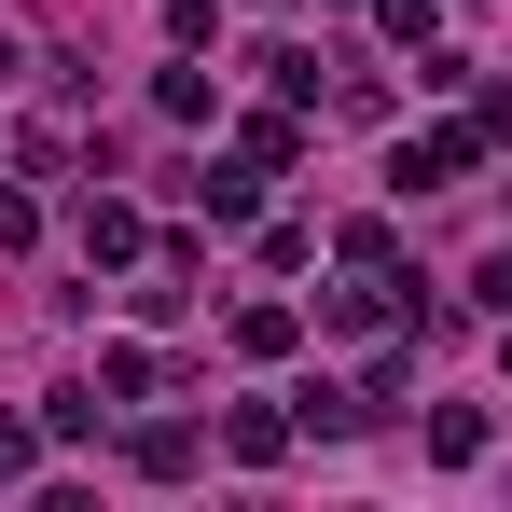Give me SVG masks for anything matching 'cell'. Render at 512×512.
<instances>
[{"label":"cell","mask_w":512,"mask_h":512,"mask_svg":"<svg viewBox=\"0 0 512 512\" xmlns=\"http://www.w3.org/2000/svg\"><path fill=\"white\" fill-rule=\"evenodd\" d=\"M457 167H471V125H416V139L388 153V180H402V194H443Z\"/></svg>","instance_id":"cell-1"},{"label":"cell","mask_w":512,"mask_h":512,"mask_svg":"<svg viewBox=\"0 0 512 512\" xmlns=\"http://www.w3.org/2000/svg\"><path fill=\"white\" fill-rule=\"evenodd\" d=\"M84 250H97V263H139V250H153V222H139L125 194H84Z\"/></svg>","instance_id":"cell-2"},{"label":"cell","mask_w":512,"mask_h":512,"mask_svg":"<svg viewBox=\"0 0 512 512\" xmlns=\"http://www.w3.org/2000/svg\"><path fill=\"white\" fill-rule=\"evenodd\" d=\"M194 194H208V222H250V208H263V167H208Z\"/></svg>","instance_id":"cell-3"},{"label":"cell","mask_w":512,"mask_h":512,"mask_svg":"<svg viewBox=\"0 0 512 512\" xmlns=\"http://www.w3.org/2000/svg\"><path fill=\"white\" fill-rule=\"evenodd\" d=\"M28 471H42V429H14V416H0V485H28Z\"/></svg>","instance_id":"cell-4"},{"label":"cell","mask_w":512,"mask_h":512,"mask_svg":"<svg viewBox=\"0 0 512 512\" xmlns=\"http://www.w3.org/2000/svg\"><path fill=\"white\" fill-rule=\"evenodd\" d=\"M28 236H42V208H28V194L0 180V250H28Z\"/></svg>","instance_id":"cell-5"},{"label":"cell","mask_w":512,"mask_h":512,"mask_svg":"<svg viewBox=\"0 0 512 512\" xmlns=\"http://www.w3.org/2000/svg\"><path fill=\"white\" fill-rule=\"evenodd\" d=\"M471 291H485V305H512V250H499V263H485V277H471Z\"/></svg>","instance_id":"cell-6"}]
</instances>
